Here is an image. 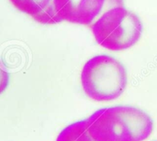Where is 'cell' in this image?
<instances>
[{
  "mask_svg": "<svg viewBox=\"0 0 157 141\" xmlns=\"http://www.w3.org/2000/svg\"><path fill=\"white\" fill-rule=\"evenodd\" d=\"M62 21L91 27L106 12L124 6L123 0H54Z\"/></svg>",
  "mask_w": 157,
  "mask_h": 141,
  "instance_id": "cell-4",
  "label": "cell"
},
{
  "mask_svg": "<svg viewBox=\"0 0 157 141\" xmlns=\"http://www.w3.org/2000/svg\"><path fill=\"white\" fill-rule=\"evenodd\" d=\"M56 141H95L87 129V121L71 124L64 128L57 137Z\"/></svg>",
  "mask_w": 157,
  "mask_h": 141,
  "instance_id": "cell-6",
  "label": "cell"
},
{
  "mask_svg": "<svg viewBox=\"0 0 157 141\" xmlns=\"http://www.w3.org/2000/svg\"><path fill=\"white\" fill-rule=\"evenodd\" d=\"M86 121L95 141H144L153 131L151 118L142 110L130 106L102 108Z\"/></svg>",
  "mask_w": 157,
  "mask_h": 141,
  "instance_id": "cell-1",
  "label": "cell"
},
{
  "mask_svg": "<svg viewBox=\"0 0 157 141\" xmlns=\"http://www.w3.org/2000/svg\"><path fill=\"white\" fill-rule=\"evenodd\" d=\"M90 28L99 45L112 51H121L140 39L143 24L133 12L118 6L106 12Z\"/></svg>",
  "mask_w": 157,
  "mask_h": 141,
  "instance_id": "cell-3",
  "label": "cell"
},
{
  "mask_svg": "<svg viewBox=\"0 0 157 141\" xmlns=\"http://www.w3.org/2000/svg\"><path fill=\"white\" fill-rule=\"evenodd\" d=\"M81 82L84 93L95 102L118 99L127 85L126 69L117 60L108 55L90 58L83 67Z\"/></svg>",
  "mask_w": 157,
  "mask_h": 141,
  "instance_id": "cell-2",
  "label": "cell"
},
{
  "mask_svg": "<svg viewBox=\"0 0 157 141\" xmlns=\"http://www.w3.org/2000/svg\"><path fill=\"white\" fill-rule=\"evenodd\" d=\"M18 10L27 14L37 22L55 24L62 21L55 9L54 0H9Z\"/></svg>",
  "mask_w": 157,
  "mask_h": 141,
  "instance_id": "cell-5",
  "label": "cell"
},
{
  "mask_svg": "<svg viewBox=\"0 0 157 141\" xmlns=\"http://www.w3.org/2000/svg\"><path fill=\"white\" fill-rule=\"evenodd\" d=\"M9 82V76L6 70L0 63V94L3 92L8 87Z\"/></svg>",
  "mask_w": 157,
  "mask_h": 141,
  "instance_id": "cell-7",
  "label": "cell"
}]
</instances>
